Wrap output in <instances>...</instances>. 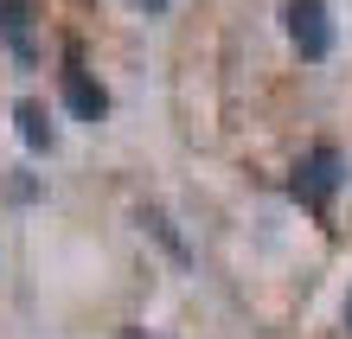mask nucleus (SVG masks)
Here are the masks:
<instances>
[{
  "mask_svg": "<svg viewBox=\"0 0 352 339\" xmlns=\"http://www.w3.org/2000/svg\"><path fill=\"white\" fill-rule=\"evenodd\" d=\"M58 96H65V109L77 116V122H90V129H96V122L102 116H109V90H102V83L84 71V58H77V45L65 52V71H58Z\"/></svg>",
  "mask_w": 352,
  "mask_h": 339,
  "instance_id": "nucleus-3",
  "label": "nucleus"
},
{
  "mask_svg": "<svg viewBox=\"0 0 352 339\" xmlns=\"http://www.w3.org/2000/svg\"><path fill=\"white\" fill-rule=\"evenodd\" d=\"M129 7H135V13H167L173 0H129Z\"/></svg>",
  "mask_w": 352,
  "mask_h": 339,
  "instance_id": "nucleus-7",
  "label": "nucleus"
},
{
  "mask_svg": "<svg viewBox=\"0 0 352 339\" xmlns=\"http://www.w3.org/2000/svg\"><path fill=\"white\" fill-rule=\"evenodd\" d=\"M13 129H19V141H26V154H52V147H58V129H52V116H45L38 96L13 102Z\"/></svg>",
  "mask_w": 352,
  "mask_h": 339,
  "instance_id": "nucleus-4",
  "label": "nucleus"
},
{
  "mask_svg": "<svg viewBox=\"0 0 352 339\" xmlns=\"http://www.w3.org/2000/svg\"><path fill=\"white\" fill-rule=\"evenodd\" d=\"M346 333H352V294H346Z\"/></svg>",
  "mask_w": 352,
  "mask_h": 339,
  "instance_id": "nucleus-9",
  "label": "nucleus"
},
{
  "mask_svg": "<svg viewBox=\"0 0 352 339\" xmlns=\"http://www.w3.org/2000/svg\"><path fill=\"white\" fill-rule=\"evenodd\" d=\"M135 224L141 230H148V237L160 243V250H167V256L186 269V263H192V250H186V237H179V230H173V218H167V211H160V205H135Z\"/></svg>",
  "mask_w": 352,
  "mask_h": 339,
  "instance_id": "nucleus-5",
  "label": "nucleus"
},
{
  "mask_svg": "<svg viewBox=\"0 0 352 339\" xmlns=\"http://www.w3.org/2000/svg\"><path fill=\"white\" fill-rule=\"evenodd\" d=\"M282 32L301 52V65L333 58V7L327 0H282Z\"/></svg>",
  "mask_w": 352,
  "mask_h": 339,
  "instance_id": "nucleus-2",
  "label": "nucleus"
},
{
  "mask_svg": "<svg viewBox=\"0 0 352 339\" xmlns=\"http://www.w3.org/2000/svg\"><path fill=\"white\" fill-rule=\"evenodd\" d=\"M7 199H13V205H32V199H38V173H26V166L7 173Z\"/></svg>",
  "mask_w": 352,
  "mask_h": 339,
  "instance_id": "nucleus-6",
  "label": "nucleus"
},
{
  "mask_svg": "<svg viewBox=\"0 0 352 339\" xmlns=\"http://www.w3.org/2000/svg\"><path fill=\"white\" fill-rule=\"evenodd\" d=\"M122 339H154V333H141V327H122Z\"/></svg>",
  "mask_w": 352,
  "mask_h": 339,
  "instance_id": "nucleus-8",
  "label": "nucleus"
},
{
  "mask_svg": "<svg viewBox=\"0 0 352 339\" xmlns=\"http://www.w3.org/2000/svg\"><path fill=\"white\" fill-rule=\"evenodd\" d=\"M340 186H346V154H340L333 141H320V147H307V154L295 160V173H288V199H295L301 211H314V218H327Z\"/></svg>",
  "mask_w": 352,
  "mask_h": 339,
  "instance_id": "nucleus-1",
  "label": "nucleus"
}]
</instances>
